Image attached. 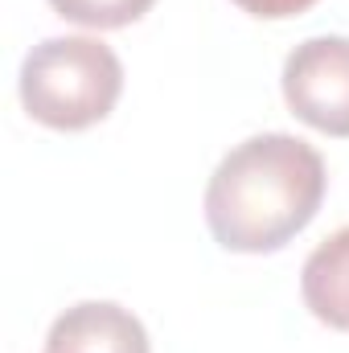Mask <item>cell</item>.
<instances>
[{
  "mask_svg": "<svg viewBox=\"0 0 349 353\" xmlns=\"http://www.w3.org/2000/svg\"><path fill=\"white\" fill-rule=\"evenodd\" d=\"M157 0H50V8L83 29H123L136 25Z\"/></svg>",
  "mask_w": 349,
  "mask_h": 353,
  "instance_id": "cell-6",
  "label": "cell"
},
{
  "mask_svg": "<svg viewBox=\"0 0 349 353\" xmlns=\"http://www.w3.org/2000/svg\"><path fill=\"white\" fill-rule=\"evenodd\" d=\"M300 296L304 308L329 325L349 333V226L333 230L300 267Z\"/></svg>",
  "mask_w": 349,
  "mask_h": 353,
  "instance_id": "cell-5",
  "label": "cell"
},
{
  "mask_svg": "<svg viewBox=\"0 0 349 353\" xmlns=\"http://www.w3.org/2000/svg\"><path fill=\"white\" fill-rule=\"evenodd\" d=\"M17 94L37 123L54 132H83L115 111L123 94V62L107 41L87 33L46 37L25 54Z\"/></svg>",
  "mask_w": 349,
  "mask_h": 353,
  "instance_id": "cell-2",
  "label": "cell"
},
{
  "mask_svg": "<svg viewBox=\"0 0 349 353\" xmlns=\"http://www.w3.org/2000/svg\"><path fill=\"white\" fill-rule=\"evenodd\" d=\"M243 12L259 17V21H288V17H300L308 12L317 0H235Z\"/></svg>",
  "mask_w": 349,
  "mask_h": 353,
  "instance_id": "cell-7",
  "label": "cell"
},
{
  "mask_svg": "<svg viewBox=\"0 0 349 353\" xmlns=\"http://www.w3.org/2000/svg\"><path fill=\"white\" fill-rule=\"evenodd\" d=\"M46 353H152L148 329L115 300L70 304L46 333Z\"/></svg>",
  "mask_w": 349,
  "mask_h": 353,
  "instance_id": "cell-4",
  "label": "cell"
},
{
  "mask_svg": "<svg viewBox=\"0 0 349 353\" xmlns=\"http://www.w3.org/2000/svg\"><path fill=\"white\" fill-rule=\"evenodd\" d=\"M292 115L325 136H349V37L321 33L300 41L279 74Z\"/></svg>",
  "mask_w": 349,
  "mask_h": 353,
  "instance_id": "cell-3",
  "label": "cell"
},
{
  "mask_svg": "<svg viewBox=\"0 0 349 353\" xmlns=\"http://www.w3.org/2000/svg\"><path fill=\"white\" fill-rule=\"evenodd\" d=\"M325 157L288 132H259L235 144L206 181V226L235 255L288 247L325 201Z\"/></svg>",
  "mask_w": 349,
  "mask_h": 353,
  "instance_id": "cell-1",
  "label": "cell"
}]
</instances>
